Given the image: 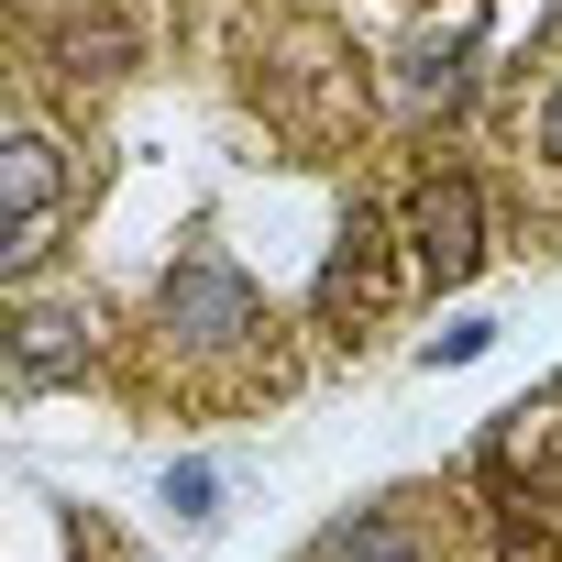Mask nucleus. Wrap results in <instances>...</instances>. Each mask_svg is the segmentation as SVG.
Returning a JSON list of instances; mask_svg holds the SVG:
<instances>
[{
  "label": "nucleus",
  "mask_w": 562,
  "mask_h": 562,
  "mask_svg": "<svg viewBox=\"0 0 562 562\" xmlns=\"http://www.w3.org/2000/svg\"><path fill=\"white\" fill-rule=\"evenodd\" d=\"M310 562H430V529H419V507H364V518H342Z\"/></svg>",
  "instance_id": "f03ea898"
},
{
  "label": "nucleus",
  "mask_w": 562,
  "mask_h": 562,
  "mask_svg": "<svg viewBox=\"0 0 562 562\" xmlns=\"http://www.w3.org/2000/svg\"><path fill=\"white\" fill-rule=\"evenodd\" d=\"M166 331L188 342V353H232L243 331H254V288L232 265H177L166 276Z\"/></svg>",
  "instance_id": "f257e3e1"
},
{
  "label": "nucleus",
  "mask_w": 562,
  "mask_h": 562,
  "mask_svg": "<svg viewBox=\"0 0 562 562\" xmlns=\"http://www.w3.org/2000/svg\"><path fill=\"white\" fill-rule=\"evenodd\" d=\"M408 232H419V265H430V276H463V265H474V199H463V188H430V199L408 210Z\"/></svg>",
  "instance_id": "7ed1b4c3"
},
{
  "label": "nucleus",
  "mask_w": 562,
  "mask_h": 562,
  "mask_svg": "<svg viewBox=\"0 0 562 562\" xmlns=\"http://www.w3.org/2000/svg\"><path fill=\"white\" fill-rule=\"evenodd\" d=\"M45 199H56V155H45V133H23V144H12V254H34Z\"/></svg>",
  "instance_id": "20e7f679"
},
{
  "label": "nucleus",
  "mask_w": 562,
  "mask_h": 562,
  "mask_svg": "<svg viewBox=\"0 0 562 562\" xmlns=\"http://www.w3.org/2000/svg\"><path fill=\"white\" fill-rule=\"evenodd\" d=\"M518 144H529L540 177H562V67H540V89L518 100Z\"/></svg>",
  "instance_id": "39448f33"
}]
</instances>
